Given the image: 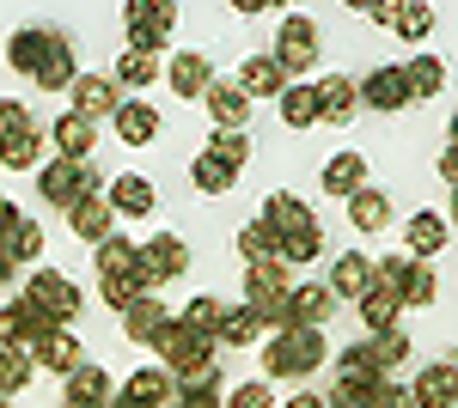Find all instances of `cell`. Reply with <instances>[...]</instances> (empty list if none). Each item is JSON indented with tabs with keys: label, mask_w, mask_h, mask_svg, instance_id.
Segmentation results:
<instances>
[{
	"label": "cell",
	"mask_w": 458,
	"mask_h": 408,
	"mask_svg": "<svg viewBox=\"0 0 458 408\" xmlns=\"http://www.w3.org/2000/svg\"><path fill=\"white\" fill-rule=\"evenodd\" d=\"M172 323H177V317H172L165 305H159L153 293H147V299H135V305L123 311V336H129V341H147V347H153V341L165 336Z\"/></svg>",
	"instance_id": "22"
},
{
	"label": "cell",
	"mask_w": 458,
	"mask_h": 408,
	"mask_svg": "<svg viewBox=\"0 0 458 408\" xmlns=\"http://www.w3.org/2000/svg\"><path fill=\"white\" fill-rule=\"evenodd\" d=\"M440 177L458 189V146H446V153H440Z\"/></svg>",
	"instance_id": "51"
},
{
	"label": "cell",
	"mask_w": 458,
	"mask_h": 408,
	"mask_svg": "<svg viewBox=\"0 0 458 408\" xmlns=\"http://www.w3.org/2000/svg\"><path fill=\"white\" fill-rule=\"evenodd\" d=\"M190 183H196L202 196H226V189L239 183V165H233V159H220L214 146H202V159L190 165Z\"/></svg>",
	"instance_id": "30"
},
{
	"label": "cell",
	"mask_w": 458,
	"mask_h": 408,
	"mask_svg": "<svg viewBox=\"0 0 458 408\" xmlns=\"http://www.w3.org/2000/svg\"><path fill=\"white\" fill-rule=\"evenodd\" d=\"M239 92H245V98H276L282 104V92H287L282 62H276V55H250L245 68H239Z\"/></svg>",
	"instance_id": "26"
},
{
	"label": "cell",
	"mask_w": 458,
	"mask_h": 408,
	"mask_svg": "<svg viewBox=\"0 0 458 408\" xmlns=\"http://www.w3.org/2000/svg\"><path fill=\"white\" fill-rule=\"evenodd\" d=\"M37 153H43V129L37 116L19 98L0 104V165L6 171H37Z\"/></svg>",
	"instance_id": "4"
},
{
	"label": "cell",
	"mask_w": 458,
	"mask_h": 408,
	"mask_svg": "<svg viewBox=\"0 0 458 408\" xmlns=\"http://www.w3.org/2000/svg\"><path fill=\"white\" fill-rule=\"evenodd\" d=\"M318 250H324V232H300V238H282V262L287 269H306V262H318Z\"/></svg>",
	"instance_id": "47"
},
{
	"label": "cell",
	"mask_w": 458,
	"mask_h": 408,
	"mask_svg": "<svg viewBox=\"0 0 458 408\" xmlns=\"http://www.w3.org/2000/svg\"><path fill=\"white\" fill-rule=\"evenodd\" d=\"M287 408H330V403H324V396H312V390H306V396H293V403H287Z\"/></svg>",
	"instance_id": "52"
},
{
	"label": "cell",
	"mask_w": 458,
	"mask_h": 408,
	"mask_svg": "<svg viewBox=\"0 0 458 408\" xmlns=\"http://www.w3.org/2000/svg\"><path fill=\"white\" fill-rule=\"evenodd\" d=\"M153 354H159V366H165L172 378H190V372H202V366H214V336L190 329V323L177 317L172 329L153 341Z\"/></svg>",
	"instance_id": "6"
},
{
	"label": "cell",
	"mask_w": 458,
	"mask_h": 408,
	"mask_svg": "<svg viewBox=\"0 0 458 408\" xmlns=\"http://www.w3.org/2000/svg\"><path fill=\"white\" fill-rule=\"evenodd\" d=\"M116 86H153V79H159V55H141V49H123V55H116Z\"/></svg>",
	"instance_id": "42"
},
{
	"label": "cell",
	"mask_w": 458,
	"mask_h": 408,
	"mask_svg": "<svg viewBox=\"0 0 458 408\" xmlns=\"http://www.w3.org/2000/svg\"><path fill=\"white\" fill-rule=\"evenodd\" d=\"M453 146H458V116H453Z\"/></svg>",
	"instance_id": "54"
},
{
	"label": "cell",
	"mask_w": 458,
	"mask_h": 408,
	"mask_svg": "<svg viewBox=\"0 0 458 408\" xmlns=\"http://www.w3.org/2000/svg\"><path fill=\"white\" fill-rule=\"evenodd\" d=\"M116 79L110 73H80V86H73V116H86V122H116Z\"/></svg>",
	"instance_id": "19"
},
{
	"label": "cell",
	"mask_w": 458,
	"mask_h": 408,
	"mask_svg": "<svg viewBox=\"0 0 458 408\" xmlns=\"http://www.w3.org/2000/svg\"><path fill=\"white\" fill-rule=\"evenodd\" d=\"M324 189L343 196V202L360 196V189H367V159H360V153H336V159L324 165Z\"/></svg>",
	"instance_id": "33"
},
{
	"label": "cell",
	"mask_w": 458,
	"mask_h": 408,
	"mask_svg": "<svg viewBox=\"0 0 458 408\" xmlns=\"http://www.w3.org/2000/svg\"><path fill=\"white\" fill-rule=\"evenodd\" d=\"M446 232H453V220H446V213H434V207H416V213H410V238H403V250H410L416 262H428V256L446 244Z\"/></svg>",
	"instance_id": "25"
},
{
	"label": "cell",
	"mask_w": 458,
	"mask_h": 408,
	"mask_svg": "<svg viewBox=\"0 0 458 408\" xmlns=\"http://www.w3.org/2000/svg\"><path fill=\"white\" fill-rule=\"evenodd\" d=\"M373 354H379V366H410V336L403 329H386V336H373Z\"/></svg>",
	"instance_id": "48"
},
{
	"label": "cell",
	"mask_w": 458,
	"mask_h": 408,
	"mask_svg": "<svg viewBox=\"0 0 458 408\" xmlns=\"http://www.w3.org/2000/svg\"><path fill=\"white\" fill-rule=\"evenodd\" d=\"M208 116H214V129H233V135H245V116H250V98L239 92V79H214V92L208 98Z\"/></svg>",
	"instance_id": "23"
},
{
	"label": "cell",
	"mask_w": 458,
	"mask_h": 408,
	"mask_svg": "<svg viewBox=\"0 0 458 408\" xmlns=\"http://www.w3.org/2000/svg\"><path fill=\"white\" fill-rule=\"evenodd\" d=\"M177 317H183L190 329H202V336H220V329H226V305H220L214 293H202V299H190V305L177 311Z\"/></svg>",
	"instance_id": "44"
},
{
	"label": "cell",
	"mask_w": 458,
	"mask_h": 408,
	"mask_svg": "<svg viewBox=\"0 0 458 408\" xmlns=\"http://www.w3.org/2000/svg\"><path fill=\"white\" fill-rule=\"evenodd\" d=\"M403 73H410V98H434V92L446 86V62H440V55H416Z\"/></svg>",
	"instance_id": "43"
},
{
	"label": "cell",
	"mask_w": 458,
	"mask_h": 408,
	"mask_svg": "<svg viewBox=\"0 0 458 408\" xmlns=\"http://www.w3.org/2000/svg\"><path fill=\"white\" fill-rule=\"evenodd\" d=\"M37 250H43L37 220L19 202H0V274H19L25 262H37Z\"/></svg>",
	"instance_id": "8"
},
{
	"label": "cell",
	"mask_w": 458,
	"mask_h": 408,
	"mask_svg": "<svg viewBox=\"0 0 458 408\" xmlns=\"http://www.w3.org/2000/svg\"><path fill=\"white\" fill-rule=\"evenodd\" d=\"M165 79H172V92H177V98H208V92H214V68H208V55H196V49L172 55Z\"/></svg>",
	"instance_id": "21"
},
{
	"label": "cell",
	"mask_w": 458,
	"mask_h": 408,
	"mask_svg": "<svg viewBox=\"0 0 458 408\" xmlns=\"http://www.w3.org/2000/svg\"><path fill=\"white\" fill-rule=\"evenodd\" d=\"M226 408H276V396H269V384H239L226 396Z\"/></svg>",
	"instance_id": "50"
},
{
	"label": "cell",
	"mask_w": 458,
	"mask_h": 408,
	"mask_svg": "<svg viewBox=\"0 0 458 408\" xmlns=\"http://www.w3.org/2000/svg\"><path fill=\"white\" fill-rule=\"evenodd\" d=\"M282 122L287 129H318V86H287L282 92Z\"/></svg>",
	"instance_id": "40"
},
{
	"label": "cell",
	"mask_w": 458,
	"mask_h": 408,
	"mask_svg": "<svg viewBox=\"0 0 458 408\" xmlns=\"http://www.w3.org/2000/svg\"><path fill=\"white\" fill-rule=\"evenodd\" d=\"M49 135H55V153H62V159H92V146H98V122H86V116H62Z\"/></svg>",
	"instance_id": "32"
},
{
	"label": "cell",
	"mask_w": 458,
	"mask_h": 408,
	"mask_svg": "<svg viewBox=\"0 0 458 408\" xmlns=\"http://www.w3.org/2000/svg\"><path fill=\"white\" fill-rule=\"evenodd\" d=\"M208 146L220 153V159H233V165H245V159H250V140H245V135H233V129H214Z\"/></svg>",
	"instance_id": "49"
},
{
	"label": "cell",
	"mask_w": 458,
	"mask_h": 408,
	"mask_svg": "<svg viewBox=\"0 0 458 408\" xmlns=\"http://www.w3.org/2000/svg\"><path fill=\"white\" fill-rule=\"evenodd\" d=\"M386 384L391 378H336L330 384V408H386Z\"/></svg>",
	"instance_id": "28"
},
{
	"label": "cell",
	"mask_w": 458,
	"mask_h": 408,
	"mask_svg": "<svg viewBox=\"0 0 458 408\" xmlns=\"http://www.w3.org/2000/svg\"><path fill=\"white\" fill-rule=\"evenodd\" d=\"M276 62H282V73H312L318 68V25L306 12H287L282 25H276Z\"/></svg>",
	"instance_id": "10"
},
{
	"label": "cell",
	"mask_w": 458,
	"mask_h": 408,
	"mask_svg": "<svg viewBox=\"0 0 458 408\" xmlns=\"http://www.w3.org/2000/svg\"><path fill=\"white\" fill-rule=\"evenodd\" d=\"M354 86H360V104L367 110H386V116L410 104V73L403 68H373V73H360Z\"/></svg>",
	"instance_id": "16"
},
{
	"label": "cell",
	"mask_w": 458,
	"mask_h": 408,
	"mask_svg": "<svg viewBox=\"0 0 458 408\" xmlns=\"http://www.w3.org/2000/svg\"><path fill=\"white\" fill-rule=\"evenodd\" d=\"M446 220H458V189H453V213H446Z\"/></svg>",
	"instance_id": "53"
},
{
	"label": "cell",
	"mask_w": 458,
	"mask_h": 408,
	"mask_svg": "<svg viewBox=\"0 0 458 408\" xmlns=\"http://www.w3.org/2000/svg\"><path fill=\"white\" fill-rule=\"evenodd\" d=\"M6 62H13L19 73H31L43 92H73V86H80L73 49H68V37L55 31V25H25V31H13Z\"/></svg>",
	"instance_id": "1"
},
{
	"label": "cell",
	"mask_w": 458,
	"mask_h": 408,
	"mask_svg": "<svg viewBox=\"0 0 458 408\" xmlns=\"http://www.w3.org/2000/svg\"><path fill=\"white\" fill-rule=\"evenodd\" d=\"M116 403H129V408H172L177 403V378L165 372V366H141V372L123 384Z\"/></svg>",
	"instance_id": "18"
},
{
	"label": "cell",
	"mask_w": 458,
	"mask_h": 408,
	"mask_svg": "<svg viewBox=\"0 0 458 408\" xmlns=\"http://www.w3.org/2000/svg\"><path fill=\"white\" fill-rule=\"evenodd\" d=\"M62 408H110V372L105 366H80L68 378V403Z\"/></svg>",
	"instance_id": "31"
},
{
	"label": "cell",
	"mask_w": 458,
	"mask_h": 408,
	"mask_svg": "<svg viewBox=\"0 0 458 408\" xmlns=\"http://www.w3.org/2000/svg\"><path fill=\"white\" fill-rule=\"evenodd\" d=\"M31 372H37V354H31V347H6V354H0V396L13 403V396L31 384Z\"/></svg>",
	"instance_id": "39"
},
{
	"label": "cell",
	"mask_w": 458,
	"mask_h": 408,
	"mask_svg": "<svg viewBox=\"0 0 458 408\" xmlns=\"http://www.w3.org/2000/svg\"><path fill=\"white\" fill-rule=\"evenodd\" d=\"M25 299H31L43 317H55V323H68V317H80V305H86V293L73 287L68 274L55 269H37L31 280H25Z\"/></svg>",
	"instance_id": "11"
},
{
	"label": "cell",
	"mask_w": 458,
	"mask_h": 408,
	"mask_svg": "<svg viewBox=\"0 0 458 408\" xmlns=\"http://www.w3.org/2000/svg\"><path fill=\"white\" fill-rule=\"evenodd\" d=\"M379 287H391L403 305H434V293H440L434 269H428V262H416L410 250H397V256H386V262H379Z\"/></svg>",
	"instance_id": "9"
},
{
	"label": "cell",
	"mask_w": 458,
	"mask_h": 408,
	"mask_svg": "<svg viewBox=\"0 0 458 408\" xmlns=\"http://www.w3.org/2000/svg\"><path fill=\"white\" fill-rule=\"evenodd\" d=\"M263 366H269V378H306L312 366H324V329H312V323L282 329V336L269 341Z\"/></svg>",
	"instance_id": "3"
},
{
	"label": "cell",
	"mask_w": 458,
	"mask_h": 408,
	"mask_svg": "<svg viewBox=\"0 0 458 408\" xmlns=\"http://www.w3.org/2000/svg\"><path fill=\"white\" fill-rule=\"evenodd\" d=\"M153 135H159V110H153V104H123V110H116V140L147 146Z\"/></svg>",
	"instance_id": "36"
},
{
	"label": "cell",
	"mask_w": 458,
	"mask_h": 408,
	"mask_svg": "<svg viewBox=\"0 0 458 408\" xmlns=\"http://www.w3.org/2000/svg\"><path fill=\"white\" fill-rule=\"evenodd\" d=\"M68 226L80 232L86 244H110L116 238V207H110V196H92V202H80L68 213Z\"/></svg>",
	"instance_id": "27"
},
{
	"label": "cell",
	"mask_w": 458,
	"mask_h": 408,
	"mask_svg": "<svg viewBox=\"0 0 458 408\" xmlns=\"http://www.w3.org/2000/svg\"><path fill=\"white\" fill-rule=\"evenodd\" d=\"M62 323L55 317H43V311L31 305V299H6V311H0V341L6 347H43V336H55Z\"/></svg>",
	"instance_id": "12"
},
{
	"label": "cell",
	"mask_w": 458,
	"mask_h": 408,
	"mask_svg": "<svg viewBox=\"0 0 458 408\" xmlns=\"http://www.w3.org/2000/svg\"><path fill=\"white\" fill-rule=\"evenodd\" d=\"M123 25H129V49L159 55L165 37L177 31V6L172 0H129V6H123Z\"/></svg>",
	"instance_id": "7"
},
{
	"label": "cell",
	"mask_w": 458,
	"mask_h": 408,
	"mask_svg": "<svg viewBox=\"0 0 458 408\" xmlns=\"http://www.w3.org/2000/svg\"><path fill=\"white\" fill-rule=\"evenodd\" d=\"M410 403L416 408H458V354H446L440 366H422V372H416Z\"/></svg>",
	"instance_id": "14"
},
{
	"label": "cell",
	"mask_w": 458,
	"mask_h": 408,
	"mask_svg": "<svg viewBox=\"0 0 458 408\" xmlns=\"http://www.w3.org/2000/svg\"><path fill=\"white\" fill-rule=\"evenodd\" d=\"M6 408H13V403H6Z\"/></svg>",
	"instance_id": "56"
},
{
	"label": "cell",
	"mask_w": 458,
	"mask_h": 408,
	"mask_svg": "<svg viewBox=\"0 0 458 408\" xmlns=\"http://www.w3.org/2000/svg\"><path fill=\"white\" fill-rule=\"evenodd\" d=\"M349 226L354 232H379V226H391V202H386V189H360V196H349Z\"/></svg>",
	"instance_id": "35"
},
{
	"label": "cell",
	"mask_w": 458,
	"mask_h": 408,
	"mask_svg": "<svg viewBox=\"0 0 458 408\" xmlns=\"http://www.w3.org/2000/svg\"><path fill=\"white\" fill-rule=\"evenodd\" d=\"M98 293H105V305L116 311V317L135 305V299L153 293V287H147V274H141V244H129V238L98 244Z\"/></svg>",
	"instance_id": "2"
},
{
	"label": "cell",
	"mask_w": 458,
	"mask_h": 408,
	"mask_svg": "<svg viewBox=\"0 0 458 408\" xmlns=\"http://www.w3.org/2000/svg\"><path fill=\"white\" fill-rule=\"evenodd\" d=\"M386 31L410 37V43H422V37L434 31V6H428V0H410V6H397V0H391V19H386Z\"/></svg>",
	"instance_id": "37"
},
{
	"label": "cell",
	"mask_w": 458,
	"mask_h": 408,
	"mask_svg": "<svg viewBox=\"0 0 458 408\" xmlns=\"http://www.w3.org/2000/svg\"><path fill=\"white\" fill-rule=\"evenodd\" d=\"M336 378H386V366H379V354L373 347H343V360H336Z\"/></svg>",
	"instance_id": "46"
},
{
	"label": "cell",
	"mask_w": 458,
	"mask_h": 408,
	"mask_svg": "<svg viewBox=\"0 0 458 408\" xmlns=\"http://www.w3.org/2000/svg\"><path fill=\"white\" fill-rule=\"evenodd\" d=\"M141 274H147V287H165V280H177V274H190V244L177 238V232L147 238L141 244Z\"/></svg>",
	"instance_id": "13"
},
{
	"label": "cell",
	"mask_w": 458,
	"mask_h": 408,
	"mask_svg": "<svg viewBox=\"0 0 458 408\" xmlns=\"http://www.w3.org/2000/svg\"><path fill=\"white\" fill-rule=\"evenodd\" d=\"M373 287H379V262H373V256H360V250L336 256V269H330V293H336V299H354V305H360Z\"/></svg>",
	"instance_id": "17"
},
{
	"label": "cell",
	"mask_w": 458,
	"mask_h": 408,
	"mask_svg": "<svg viewBox=\"0 0 458 408\" xmlns=\"http://www.w3.org/2000/svg\"><path fill=\"white\" fill-rule=\"evenodd\" d=\"M239 256H245L250 269H263V262H282V238H276L263 220H245V226H239Z\"/></svg>",
	"instance_id": "34"
},
{
	"label": "cell",
	"mask_w": 458,
	"mask_h": 408,
	"mask_svg": "<svg viewBox=\"0 0 458 408\" xmlns=\"http://www.w3.org/2000/svg\"><path fill=\"white\" fill-rule=\"evenodd\" d=\"M105 196H110V207H116V213H129V220H147V213H153V202H159V196H153V183H147L141 171H116V183H110Z\"/></svg>",
	"instance_id": "24"
},
{
	"label": "cell",
	"mask_w": 458,
	"mask_h": 408,
	"mask_svg": "<svg viewBox=\"0 0 458 408\" xmlns=\"http://www.w3.org/2000/svg\"><path fill=\"white\" fill-rule=\"evenodd\" d=\"M276 238H300V232H312L318 220H312V207L300 202V196H287V189H276L269 202H263V213H257Z\"/></svg>",
	"instance_id": "20"
},
{
	"label": "cell",
	"mask_w": 458,
	"mask_h": 408,
	"mask_svg": "<svg viewBox=\"0 0 458 408\" xmlns=\"http://www.w3.org/2000/svg\"><path fill=\"white\" fill-rule=\"evenodd\" d=\"M360 317H367L373 336H386V329H397V317H403V299H397L391 287H373V293L360 299Z\"/></svg>",
	"instance_id": "38"
},
{
	"label": "cell",
	"mask_w": 458,
	"mask_h": 408,
	"mask_svg": "<svg viewBox=\"0 0 458 408\" xmlns=\"http://www.w3.org/2000/svg\"><path fill=\"white\" fill-rule=\"evenodd\" d=\"M37 189H43V202L49 207H80V202H92V196H105L98 189V171L86 165V159H55V165H43L37 171Z\"/></svg>",
	"instance_id": "5"
},
{
	"label": "cell",
	"mask_w": 458,
	"mask_h": 408,
	"mask_svg": "<svg viewBox=\"0 0 458 408\" xmlns=\"http://www.w3.org/2000/svg\"><path fill=\"white\" fill-rule=\"evenodd\" d=\"M37 366H49L55 378H73V372H80V366H86V354H80L73 329H55V336H43V347H37Z\"/></svg>",
	"instance_id": "29"
},
{
	"label": "cell",
	"mask_w": 458,
	"mask_h": 408,
	"mask_svg": "<svg viewBox=\"0 0 458 408\" xmlns=\"http://www.w3.org/2000/svg\"><path fill=\"white\" fill-rule=\"evenodd\" d=\"M330 311H336V293H330V280H324V287H293V323H312V329H318Z\"/></svg>",
	"instance_id": "41"
},
{
	"label": "cell",
	"mask_w": 458,
	"mask_h": 408,
	"mask_svg": "<svg viewBox=\"0 0 458 408\" xmlns=\"http://www.w3.org/2000/svg\"><path fill=\"white\" fill-rule=\"evenodd\" d=\"M354 110H360V86H354L349 73H324L318 79V116H324V129H349Z\"/></svg>",
	"instance_id": "15"
},
{
	"label": "cell",
	"mask_w": 458,
	"mask_h": 408,
	"mask_svg": "<svg viewBox=\"0 0 458 408\" xmlns=\"http://www.w3.org/2000/svg\"><path fill=\"white\" fill-rule=\"evenodd\" d=\"M263 336V317L250 305H226V329H220V341L226 347H250V341Z\"/></svg>",
	"instance_id": "45"
},
{
	"label": "cell",
	"mask_w": 458,
	"mask_h": 408,
	"mask_svg": "<svg viewBox=\"0 0 458 408\" xmlns=\"http://www.w3.org/2000/svg\"><path fill=\"white\" fill-rule=\"evenodd\" d=\"M116 408H129V403H116Z\"/></svg>",
	"instance_id": "55"
}]
</instances>
